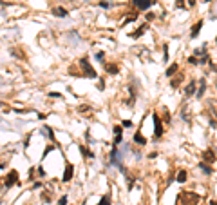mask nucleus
Here are the masks:
<instances>
[{"label": "nucleus", "mask_w": 217, "mask_h": 205, "mask_svg": "<svg viewBox=\"0 0 217 205\" xmlns=\"http://www.w3.org/2000/svg\"><path fill=\"white\" fill-rule=\"evenodd\" d=\"M152 122H154V134H156V138L163 136V125H161L159 116L158 115H152Z\"/></svg>", "instance_id": "20e7f679"}, {"label": "nucleus", "mask_w": 217, "mask_h": 205, "mask_svg": "<svg viewBox=\"0 0 217 205\" xmlns=\"http://www.w3.org/2000/svg\"><path fill=\"white\" fill-rule=\"evenodd\" d=\"M51 149H53V145H49V147H47V149H45V151H43V158H45V156H47V152H49V151H51Z\"/></svg>", "instance_id": "72a5a7b5"}, {"label": "nucleus", "mask_w": 217, "mask_h": 205, "mask_svg": "<svg viewBox=\"0 0 217 205\" xmlns=\"http://www.w3.org/2000/svg\"><path fill=\"white\" fill-rule=\"evenodd\" d=\"M217 160L215 158V152L212 151V149H206L205 152H203V162H206V164H213Z\"/></svg>", "instance_id": "0eeeda50"}, {"label": "nucleus", "mask_w": 217, "mask_h": 205, "mask_svg": "<svg viewBox=\"0 0 217 205\" xmlns=\"http://www.w3.org/2000/svg\"><path fill=\"white\" fill-rule=\"evenodd\" d=\"M181 80H183V75H179V76H176V78H174V80H172V84H170V85H172V87H177V85L181 84Z\"/></svg>", "instance_id": "aec40b11"}, {"label": "nucleus", "mask_w": 217, "mask_h": 205, "mask_svg": "<svg viewBox=\"0 0 217 205\" xmlns=\"http://www.w3.org/2000/svg\"><path fill=\"white\" fill-rule=\"evenodd\" d=\"M177 69H179V64H172L168 69H166V76H168V78H172L174 75L177 73Z\"/></svg>", "instance_id": "2eb2a0df"}, {"label": "nucleus", "mask_w": 217, "mask_h": 205, "mask_svg": "<svg viewBox=\"0 0 217 205\" xmlns=\"http://www.w3.org/2000/svg\"><path fill=\"white\" fill-rule=\"evenodd\" d=\"M49 96H53V98H60V96H62V95H60V93H51V95H49Z\"/></svg>", "instance_id": "c9c22d12"}, {"label": "nucleus", "mask_w": 217, "mask_h": 205, "mask_svg": "<svg viewBox=\"0 0 217 205\" xmlns=\"http://www.w3.org/2000/svg\"><path fill=\"white\" fill-rule=\"evenodd\" d=\"M199 169H201V171H203V172H205L206 176L213 174V169H212V167H210V165H208L206 162H201V164H199Z\"/></svg>", "instance_id": "4468645a"}, {"label": "nucleus", "mask_w": 217, "mask_h": 205, "mask_svg": "<svg viewBox=\"0 0 217 205\" xmlns=\"http://www.w3.org/2000/svg\"><path fill=\"white\" fill-rule=\"evenodd\" d=\"M215 42H217V38H215Z\"/></svg>", "instance_id": "a19ab883"}, {"label": "nucleus", "mask_w": 217, "mask_h": 205, "mask_svg": "<svg viewBox=\"0 0 217 205\" xmlns=\"http://www.w3.org/2000/svg\"><path fill=\"white\" fill-rule=\"evenodd\" d=\"M205 91H206V80L201 78V80H199V87H197V93H195V96H197V98H203Z\"/></svg>", "instance_id": "1a4fd4ad"}, {"label": "nucleus", "mask_w": 217, "mask_h": 205, "mask_svg": "<svg viewBox=\"0 0 217 205\" xmlns=\"http://www.w3.org/2000/svg\"><path fill=\"white\" fill-rule=\"evenodd\" d=\"M163 120H165L166 124H170V112H168V111H165V116H163Z\"/></svg>", "instance_id": "bb28decb"}, {"label": "nucleus", "mask_w": 217, "mask_h": 205, "mask_svg": "<svg viewBox=\"0 0 217 205\" xmlns=\"http://www.w3.org/2000/svg\"><path fill=\"white\" fill-rule=\"evenodd\" d=\"M38 176H42V178L45 176V171H43V167H38Z\"/></svg>", "instance_id": "2f4dec72"}, {"label": "nucleus", "mask_w": 217, "mask_h": 205, "mask_svg": "<svg viewBox=\"0 0 217 205\" xmlns=\"http://www.w3.org/2000/svg\"><path fill=\"white\" fill-rule=\"evenodd\" d=\"M15 184H18V172L13 169V171H9V174H7V178H6V189L13 187Z\"/></svg>", "instance_id": "39448f33"}, {"label": "nucleus", "mask_w": 217, "mask_h": 205, "mask_svg": "<svg viewBox=\"0 0 217 205\" xmlns=\"http://www.w3.org/2000/svg\"><path fill=\"white\" fill-rule=\"evenodd\" d=\"M100 6H101L103 9H107V7H111V4H108V2H105V0H101V2H100Z\"/></svg>", "instance_id": "c756f323"}, {"label": "nucleus", "mask_w": 217, "mask_h": 205, "mask_svg": "<svg viewBox=\"0 0 217 205\" xmlns=\"http://www.w3.org/2000/svg\"><path fill=\"white\" fill-rule=\"evenodd\" d=\"M132 4H134L136 9H139V11H147L152 4H154V0H132Z\"/></svg>", "instance_id": "7ed1b4c3"}, {"label": "nucleus", "mask_w": 217, "mask_h": 205, "mask_svg": "<svg viewBox=\"0 0 217 205\" xmlns=\"http://www.w3.org/2000/svg\"><path fill=\"white\" fill-rule=\"evenodd\" d=\"M147 29H148V26H147V24H143L141 27H138V31L130 33V38H139V36H141V35H143V33H145Z\"/></svg>", "instance_id": "ddd939ff"}, {"label": "nucleus", "mask_w": 217, "mask_h": 205, "mask_svg": "<svg viewBox=\"0 0 217 205\" xmlns=\"http://www.w3.org/2000/svg\"><path fill=\"white\" fill-rule=\"evenodd\" d=\"M78 111H80V112H85V111H91V107H89V105H80Z\"/></svg>", "instance_id": "393cba45"}, {"label": "nucleus", "mask_w": 217, "mask_h": 205, "mask_svg": "<svg viewBox=\"0 0 217 205\" xmlns=\"http://www.w3.org/2000/svg\"><path fill=\"white\" fill-rule=\"evenodd\" d=\"M134 142H136V144H139V145H145V144H147V138H145V136H143L139 131H138V132H134Z\"/></svg>", "instance_id": "dca6fc26"}, {"label": "nucleus", "mask_w": 217, "mask_h": 205, "mask_svg": "<svg viewBox=\"0 0 217 205\" xmlns=\"http://www.w3.org/2000/svg\"><path fill=\"white\" fill-rule=\"evenodd\" d=\"M203 24H205L203 20H197V24H194V26H192V31H190V38H195V36H199Z\"/></svg>", "instance_id": "6e6552de"}, {"label": "nucleus", "mask_w": 217, "mask_h": 205, "mask_svg": "<svg viewBox=\"0 0 217 205\" xmlns=\"http://www.w3.org/2000/svg\"><path fill=\"white\" fill-rule=\"evenodd\" d=\"M176 7H185V0H176Z\"/></svg>", "instance_id": "c85d7f7f"}, {"label": "nucleus", "mask_w": 217, "mask_h": 205, "mask_svg": "<svg viewBox=\"0 0 217 205\" xmlns=\"http://www.w3.org/2000/svg\"><path fill=\"white\" fill-rule=\"evenodd\" d=\"M145 16H147V20H148V22H150V20H154V18H156V15H154V13H147V15H145Z\"/></svg>", "instance_id": "7c9ffc66"}, {"label": "nucleus", "mask_w": 217, "mask_h": 205, "mask_svg": "<svg viewBox=\"0 0 217 205\" xmlns=\"http://www.w3.org/2000/svg\"><path fill=\"white\" fill-rule=\"evenodd\" d=\"M195 87H197L195 80H194V82H190V84L186 85V89H185V95H186V96H194V95H195Z\"/></svg>", "instance_id": "9b49d317"}, {"label": "nucleus", "mask_w": 217, "mask_h": 205, "mask_svg": "<svg viewBox=\"0 0 217 205\" xmlns=\"http://www.w3.org/2000/svg\"><path fill=\"white\" fill-rule=\"evenodd\" d=\"M103 56H105V53H101V51H100V53L96 55V60H98V62H103Z\"/></svg>", "instance_id": "cd10ccee"}, {"label": "nucleus", "mask_w": 217, "mask_h": 205, "mask_svg": "<svg viewBox=\"0 0 217 205\" xmlns=\"http://www.w3.org/2000/svg\"><path fill=\"white\" fill-rule=\"evenodd\" d=\"M43 131H47V136H49L51 140H54V132H53V129H51L49 125H45V127H43Z\"/></svg>", "instance_id": "412c9836"}, {"label": "nucleus", "mask_w": 217, "mask_h": 205, "mask_svg": "<svg viewBox=\"0 0 217 205\" xmlns=\"http://www.w3.org/2000/svg\"><path fill=\"white\" fill-rule=\"evenodd\" d=\"M98 205H111V196H108V194L101 196V200H100V203H98Z\"/></svg>", "instance_id": "a211bd4d"}, {"label": "nucleus", "mask_w": 217, "mask_h": 205, "mask_svg": "<svg viewBox=\"0 0 217 205\" xmlns=\"http://www.w3.org/2000/svg\"><path fill=\"white\" fill-rule=\"evenodd\" d=\"M177 201H181V203H185V205H197L199 196L195 194V192H181V194L177 196Z\"/></svg>", "instance_id": "f257e3e1"}, {"label": "nucleus", "mask_w": 217, "mask_h": 205, "mask_svg": "<svg viewBox=\"0 0 217 205\" xmlns=\"http://www.w3.org/2000/svg\"><path fill=\"white\" fill-rule=\"evenodd\" d=\"M186 178H188V176H186V171H183V169H181V171H177L176 180L179 181V184H185V181H186Z\"/></svg>", "instance_id": "f3484780"}, {"label": "nucleus", "mask_w": 217, "mask_h": 205, "mask_svg": "<svg viewBox=\"0 0 217 205\" xmlns=\"http://www.w3.org/2000/svg\"><path fill=\"white\" fill-rule=\"evenodd\" d=\"M163 56H165V62L168 60V47L166 45H163Z\"/></svg>", "instance_id": "a878e982"}, {"label": "nucleus", "mask_w": 217, "mask_h": 205, "mask_svg": "<svg viewBox=\"0 0 217 205\" xmlns=\"http://www.w3.org/2000/svg\"><path fill=\"white\" fill-rule=\"evenodd\" d=\"M73 176H74V165H73V164H67V165H65V171H63L62 180H63V181H71Z\"/></svg>", "instance_id": "423d86ee"}, {"label": "nucleus", "mask_w": 217, "mask_h": 205, "mask_svg": "<svg viewBox=\"0 0 217 205\" xmlns=\"http://www.w3.org/2000/svg\"><path fill=\"white\" fill-rule=\"evenodd\" d=\"M53 15H54V16L63 18V16H67V15H69V11H67V9H63V7H53Z\"/></svg>", "instance_id": "f8f14e48"}, {"label": "nucleus", "mask_w": 217, "mask_h": 205, "mask_svg": "<svg viewBox=\"0 0 217 205\" xmlns=\"http://www.w3.org/2000/svg\"><path fill=\"white\" fill-rule=\"evenodd\" d=\"M105 71H107L108 75H118V73H119V67H118L116 64H105Z\"/></svg>", "instance_id": "9d476101"}, {"label": "nucleus", "mask_w": 217, "mask_h": 205, "mask_svg": "<svg viewBox=\"0 0 217 205\" xmlns=\"http://www.w3.org/2000/svg\"><path fill=\"white\" fill-rule=\"evenodd\" d=\"M2 105H4V104H2V102H0V107H2Z\"/></svg>", "instance_id": "ea45409f"}, {"label": "nucleus", "mask_w": 217, "mask_h": 205, "mask_svg": "<svg viewBox=\"0 0 217 205\" xmlns=\"http://www.w3.org/2000/svg\"><path fill=\"white\" fill-rule=\"evenodd\" d=\"M42 187V184H40V181H34V185H33V189H40Z\"/></svg>", "instance_id": "f704fd0d"}, {"label": "nucleus", "mask_w": 217, "mask_h": 205, "mask_svg": "<svg viewBox=\"0 0 217 205\" xmlns=\"http://www.w3.org/2000/svg\"><path fill=\"white\" fill-rule=\"evenodd\" d=\"M80 65L83 67V75L87 76V78H96V71L91 67V64H89V58L87 56H83V58H80Z\"/></svg>", "instance_id": "f03ea898"}, {"label": "nucleus", "mask_w": 217, "mask_h": 205, "mask_svg": "<svg viewBox=\"0 0 217 205\" xmlns=\"http://www.w3.org/2000/svg\"><path fill=\"white\" fill-rule=\"evenodd\" d=\"M210 205H217V201L215 200H210Z\"/></svg>", "instance_id": "58836bf2"}, {"label": "nucleus", "mask_w": 217, "mask_h": 205, "mask_svg": "<svg viewBox=\"0 0 217 205\" xmlns=\"http://www.w3.org/2000/svg\"><path fill=\"white\" fill-rule=\"evenodd\" d=\"M130 125H132V122H130V120H125L123 122V127H130Z\"/></svg>", "instance_id": "473e14b6"}, {"label": "nucleus", "mask_w": 217, "mask_h": 205, "mask_svg": "<svg viewBox=\"0 0 217 205\" xmlns=\"http://www.w3.org/2000/svg\"><path fill=\"white\" fill-rule=\"evenodd\" d=\"M188 62H190V64H195V65H197V64H199V58L194 55V56H190V58H188Z\"/></svg>", "instance_id": "5701e85b"}, {"label": "nucleus", "mask_w": 217, "mask_h": 205, "mask_svg": "<svg viewBox=\"0 0 217 205\" xmlns=\"http://www.w3.org/2000/svg\"><path fill=\"white\" fill-rule=\"evenodd\" d=\"M210 67H212V69H213V71L217 73V65H213V64H210Z\"/></svg>", "instance_id": "e433bc0d"}, {"label": "nucleus", "mask_w": 217, "mask_h": 205, "mask_svg": "<svg viewBox=\"0 0 217 205\" xmlns=\"http://www.w3.org/2000/svg\"><path fill=\"white\" fill-rule=\"evenodd\" d=\"M188 4L190 6H195V0H188Z\"/></svg>", "instance_id": "4c0bfd02"}, {"label": "nucleus", "mask_w": 217, "mask_h": 205, "mask_svg": "<svg viewBox=\"0 0 217 205\" xmlns=\"http://www.w3.org/2000/svg\"><path fill=\"white\" fill-rule=\"evenodd\" d=\"M40 198H42V201H43V203H51V198H49V194H47V192H42V196H40Z\"/></svg>", "instance_id": "4be33fe9"}, {"label": "nucleus", "mask_w": 217, "mask_h": 205, "mask_svg": "<svg viewBox=\"0 0 217 205\" xmlns=\"http://www.w3.org/2000/svg\"><path fill=\"white\" fill-rule=\"evenodd\" d=\"M80 151H81V154L83 156H87V158H94V152H91V151H87L83 145H80Z\"/></svg>", "instance_id": "6ab92c4d"}, {"label": "nucleus", "mask_w": 217, "mask_h": 205, "mask_svg": "<svg viewBox=\"0 0 217 205\" xmlns=\"http://www.w3.org/2000/svg\"><path fill=\"white\" fill-rule=\"evenodd\" d=\"M67 201H69V200H67V196H62V198L58 200V205H67Z\"/></svg>", "instance_id": "b1692460"}]
</instances>
